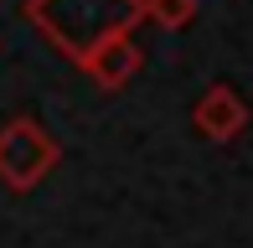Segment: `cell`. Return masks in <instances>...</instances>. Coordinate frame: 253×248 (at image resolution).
<instances>
[{"instance_id":"6da1fadb","label":"cell","mask_w":253,"mask_h":248,"mask_svg":"<svg viewBox=\"0 0 253 248\" xmlns=\"http://www.w3.org/2000/svg\"><path fill=\"white\" fill-rule=\"evenodd\" d=\"M26 21L62 57H83L109 31H134L140 0H26Z\"/></svg>"},{"instance_id":"7a4b0ae2","label":"cell","mask_w":253,"mask_h":248,"mask_svg":"<svg viewBox=\"0 0 253 248\" xmlns=\"http://www.w3.org/2000/svg\"><path fill=\"white\" fill-rule=\"evenodd\" d=\"M62 161L57 134L42 124L37 114H10L0 124V186L5 191H37Z\"/></svg>"},{"instance_id":"3957f363","label":"cell","mask_w":253,"mask_h":248,"mask_svg":"<svg viewBox=\"0 0 253 248\" xmlns=\"http://www.w3.org/2000/svg\"><path fill=\"white\" fill-rule=\"evenodd\" d=\"M140 62H145V52H140V41H134V31H109L98 47H88L83 57H78V67L93 78L103 93H119V88L140 73Z\"/></svg>"},{"instance_id":"277c9868","label":"cell","mask_w":253,"mask_h":248,"mask_svg":"<svg viewBox=\"0 0 253 248\" xmlns=\"http://www.w3.org/2000/svg\"><path fill=\"white\" fill-rule=\"evenodd\" d=\"M191 124H197L202 140L227 145V140H238V134L248 129V104H243V93H238L233 83H212L197 104H191Z\"/></svg>"},{"instance_id":"5b68a950","label":"cell","mask_w":253,"mask_h":248,"mask_svg":"<svg viewBox=\"0 0 253 248\" xmlns=\"http://www.w3.org/2000/svg\"><path fill=\"white\" fill-rule=\"evenodd\" d=\"M140 21H150L160 31H181L197 21V0H140Z\"/></svg>"}]
</instances>
